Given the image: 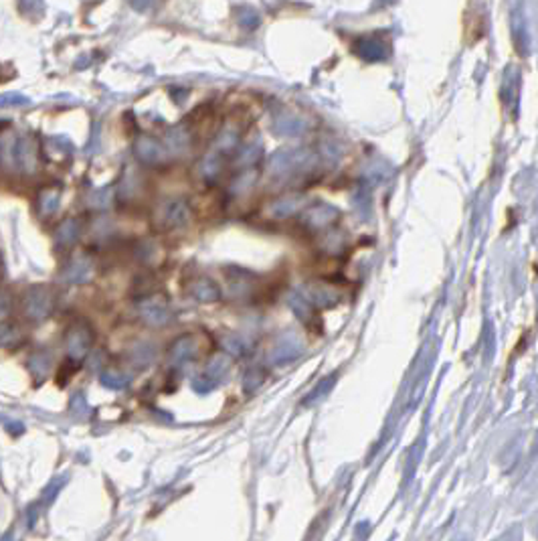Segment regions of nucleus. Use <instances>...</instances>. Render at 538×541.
Instances as JSON below:
<instances>
[{
    "mask_svg": "<svg viewBox=\"0 0 538 541\" xmlns=\"http://www.w3.org/2000/svg\"><path fill=\"white\" fill-rule=\"evenodd\" d=\"M320 154L310 148V146H298V148H283L278 150L269 163H267V172L274 179L281 177H296V175H305L318 166Z\"/></svg>",
    "mask_w": 538,
    "mask_h": 541,
    "instance_id": "obj_1",
    "label": "nucleus"
},
{
    "mask_svg": "<svg viewBox=\"0 0 538 541\" xmlns=\"http://www.w3.org/2000/svg\"><path fill=\"white\" fill-rule=\"evenodd\" d=\"M158 223L166 227V229H176V227H185L190 219V205L187 203V199L183 197H172L166 199L162 205L156 211Z\"/></svg>",
    "mask_w": 538,
    "mask_h": 541,
    "instance_id": "obj_2",
    "label": "nucleus"
},
{
    "mask_svg": "<svg viewBox=\"0 0 538 541\" xmlns=\"http://www.w3.org/2000/svg\"><path fill=\"white\" fill-rule=\"evenodd\" d=\"M338 217H340V213L336 207H332L328 203H316L304 209L302 223L312 232H322V229H328L330 225H334L338 221Z\"/></svg>",
    "mask_w": 538,
    "mask_h": 541,
    "instance_id": "obj_3",
    "label": "nucleus"
},
{
    "mask_svg": "<svg viewBox=\"0 0 538 541\" xmlns=\"http://www.w3.org/2000/svg\"><path fill=\"white\" fill-rule=\"evenodd\" d=\"M310 126H312V120L298 112H283L274 118L276 132L283 136H302L310 130Z\"/></svg>",
    "mask_w": 538,
    "mask_h": 541,
    "instance_id": "obj_4",
    "label": "nucleus"
},
{
    "mask_svg": "<svg viewBox=\"0 0 538 541\" xmlns=\"http://www.w3.org/2000/svg\"><path fill=\"white\" fill-rule=\"evenodd\" d=\"M136 156L140 159L142 163H146V165H164L166 161H168V152H166V148H164V144L160 140H156V138H152V136H142L136 142Z\"/></svg>",
    "mask_w": 538,
    "mask_h": 541,
    "instance_id": "obj_5",
    "label": "nucleus"
},
{
    "mask_svg": "<svg viewBox=\"0 0 538 541\" xmlns=\"http://www.w3.org/2000/svg\"><path fill=\"white\" fill-rule=\"evenodd\" d=\"M304 195L300 193H292V195H280L276 197L269 205H267V213L274 219H287L292 215H296L298 211L304 209Z\"/></svg>",
    "mask_w": 538,
    "mask_h": 541,
    "instance_id": "obj_6",
    "label": "nucleus"
},
{
    "mask_svg": "<svg viewBox=\"0 0 538 541\" xmlns=\"http://www.w3.org/2000/svg\"><path fill=\"white\" fill-rule=\"evenodd\" d=\"M241 146V130L233 126V124H227L221 128V132L217 134V138L212 142V152L221 154L223 159L231 156L233 152H237V148Z\"/></svg>",
    "mask_w": 538,
    "mask_h": 541,
    "instance_id": "obj_7",
    "label": "nucleus"
},
{
    "mask_svg": "<svg viewBox=\"0 0 538 541\" xmlns=\"http://www.w3.org/2000/svg\"><path fill=\"white\" fill-rule=\"evenodd\" d=\"M356 53L364 61H383L389 57V43L380 37H364L356 43Z\"/></svg>",
    "mask_w": 538,
    "mask_h": 541,
    "instance_id": "obj_8",
    "label": "nucleus"
},
{
    "mask_svg": "<svg viewBox=\"0 0 538 541\" xmlns=\"http://www.w3.org/2000/svg\"><path fill=\"white\" fill-rule=\"evenodd\" d=\"M164 148H166V152H168V156L172 154V156H183V154H187L188 150H190V134H188L185 128H172V130H168L166 132V136H164Z\"/></svg>",
    "mask_w": 538,
    "mask_h": 541,
    "instance_id": "obj_9",
    "label": "nucleus"
},
{
    "mask_svg": "<svg viewBox=\"0 0 538 541\" xmlns=\"http://www.w3.org/2000/svg\"><path fill=\"white\" fill-rule=\"evenodd\" d=\"M223 170H225V159H223L221 154L212 152V150H209V152L201 159V163H199V175H201L205 181L219 179V177L223 175Z\"/></svg>",
    "mask_w": 538,
    "mask_h": 541,
    "instance_id": "obj_10",
    "label": "nucleus"
},
{
    "mask_svg": "<svg viewBox=\"0 0 538 541\" xmlns=\"http://www.w3.org/2000/svg\"><path fill=\"white\" fill-rule=\"evenodd\" d=\"M261 156H263V150H261V144H259V142L239 146L237 152H235V166H237L239 170H243V168H253V166L261 161Z\"/></svg>",
    "mask_w": 538,
    "mask_h": 541,
    "instance_id": "obj_11",
    "label": "nucleus"
},
{
    "mask_svg": "<svg viewBox=\"0 0 538 541\" xmlns=\"http://www.w3.org/2000/svg\"><path fill=\"white\" fill-rule=\"evenodd\" d=\"M255 183H258V172H255V168H243L239 175H237V179H233V183H231V193H233V197H245V195H249L253 187H255Z\"/></svg>",
    "mask_w": 538,
    "mask_h": 541,
    "instance_id": "obj_12",
    "label": "nucleus"
},
{
    "mask_svg": "<svg viewBox=\"0 0 538 541\" xmlns=\"http://www.w3.org/2000/svg\"><path fill=\"white\" fill-rule=\"evenodd\" d=\"M391 175V168L387 163H383V161H375V163H371V166L367 168V177L371 179V181H385L387 177Z\"/></svg>",
    "mask_w": 538,
    "mask_h": 541,
    "instance_id": "obj_13",
    "label": "nucleus"
}]
</instances>
